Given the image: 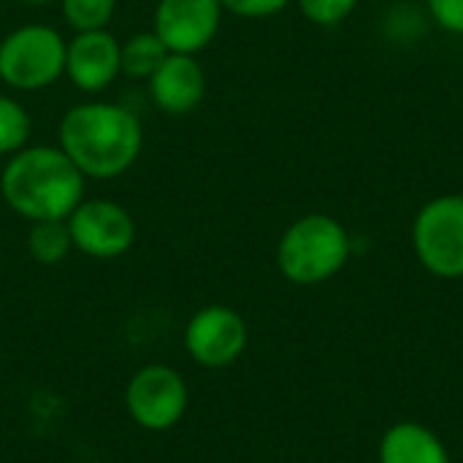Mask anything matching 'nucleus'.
Returning a JSON list of instances; mask_svg holds the SVG:
<instances>
[{"label": "nucleus", "mask_w": 463, "mask_h": 463, "mask_svg": "<svg viewBox=\"0 0 463 463\" xmlns=\"http://www.w3.org/2000/svg\"><path fill=\"white\" fill-rule=\"evenodd\" d=\"M65 38L49 24H22L0 41V81L14 92H41L65 76Z\"/></svg>", "instance_id": "nucleus-4"}, {"label": "nucleus", "mask_w": 463, "mask_h": 463, "mask_svg": "<svg viewBox=\"0 0 463 463\" xmlns=\"http://www.w3.org/2000/svg\"><path fill=\"white\" fill-rule=\"evenodd\" d=\"M65 222L73 250L95 260L122 258L136 241V222L130 212L109 198H81Z\"/></svg>", "instance_id": "nucleus-7"}, {"label": "nucleus", "mask_w": 463, "mask_h": 463, "mask_svg": "<svg viewBox=\"0 0 463 463\" xmlns=\"http://www.w3.org/2000/svg\"><path fill=\"white\" fill-rule=\"evenodd\" d=\"M149 95L163 114L184 117L195 111L206 95V71L195 54L171 52L149 76Z\"/></svg>", "instance_id": "nucleus-11"}, {"label": "nucleus", "mask_w": 463, "mask_h": 463, "mask_svg": "<svg viewBox=\"0 0 463 463\" xmlns=\"http://www.w3.org/2000/svg\"><path fill=\"white\" fill-rule=\"evenodd\" d=\"M247 323L244 317L222 304H212L198 309L184 328V350L187 355L206 369H225L241 358L247 350Z\"/></svg>", "instance_id": "nucleus-8"}, {"label": "nucleus", "mask_w": 463, "mask_h": 463, "mask_svg": "<svg viewBox=\"0 0 463 463\" xmlns=\"http://www.w3.org/2000/svg\"><path fill=\"white\" fill-rule=\"evenodd\" d=\"M220 0H157L152 30L176 54H201L220 33Z\"/></svg>", "instance_id": "nucleus-9"}, {"label": "nucleus", "mask_w": 463, "mask_h": 463, "mask_svg": "<svg viewBox=\"0 0 463 463\" xmlns=\"http://www.w3.org/2000/svg\"><path fill=\"white\" fill-rule=\"evenodd\" d=\"M119 73V41L109 33V27L76 33L65 43V76L79 92L98 95Z\"/></svg>", "instance_id": "nucleus-10"}, {"label": "nucleus", "mask_w": 463, "mask_h": 463, "mask_svg": "<svg viewBox=\"0 0 463 463\" xmlns=\"http://www.w3.org/2000/svg\"><path fill=\"white\" fill-rule=\"evenodd\" d=\"M30 130L33 122L27 109L16 98L0 92V157H11L14 152L24 149L30 141Z\"/></svg>", "instance_id": "nucleus-15"}, {"label": "nucleus", "mask_w": 463, "mask_h": 463, "mask_svg": "<svg viewBox=\"0 0 463 463\" xmlns=\"http://www.w3.org/2000/svg\"><path fill=\"white\" fill-rule=\"evenodd\" d=\"M57 146L84 179L106 182L133 168L144 146V128L141 119L119 103L84 100L62 114Z\"/></svg>", "instance_id": "nucleus-1"}, {"label": "nucleus", "mask_w": 463, "mask_h": 463, "mask_svg": "<svg viewBox=\"0 0 463 463\" xmlns=\"http://www.w3.org/2000/svg\"><path fill=\"white\" fill-rule=\"evenodd\" d=\"M73 250L71 241V231L65 220H41V222H30V233H27V252L35 263L41 266H57L68 258V252Z\"/></svg>", "instance_id": "nucleus-14"}, {"label": "nucleus", "mask_w": 463, "mask_h": 463, "mask_svg": "<svg viewBox=\"0 0 463 463\" xmlns=\"http://www.w3.org/2000/svg\"><path fill=\"white\" fill-rule=\"evenodd\" d=\"M171 52L165 49V43L155 35V30H144V33H133L128 41H119V65L122 73L130 79H146L163 65V60Z\"/></svg>", "instance_id": "nucleus-13"}, {"label": "nucleus", "mask_w": 463, "mask_h": 463, "mask_svg": "<svg viewBox=\"0 0 463 463\" xmlns=\"http://www.w3.org/2000/svg\"><path fill=\"white\" fill-rule=\"evenodd\" d=\"M380 463H450L442 439L415 420L393 423L380 439Z\"/></svg>", "instance_id": "nucleus-12"}, {"label": "nucleus", "mask_w": 463, "mask_h": 463, "mask_svg": "<svg viewBox=\"0 0 463 463\" xmlns=\"http://www.w3.org/2000/svg\"><path fill=\"white\" fill-rule=\"evenodd\" d=\"M293 0H220L222 11L241 19H266L285 11Z\"/></svg>", "instance_id": "nucleus-18"}, {"label": "nucleus", "mask_w": 463, "mask_h": 463, "mask_svg": "<svg viewBox=\"0 0 463 463\" xmlns=\"http://www.w3.org/2000/svg\"><path fill=\"white\" fill-rule=\"evenodd\" d=\"M19 3H24V5H33V8H38V5H49L52 0H19Z\"/></svg>", "instance_id": "nucleus-20"}, {"label": "nucleus", "mask_w": 463, "mask_h": 463, "mask_svg": "<svg viewBox=\"0 0 463 463\" xmlns=\"http://www.w3.org/2000/svg\"><path fill=\"white\" fill-rule=\"evenodd\" d=\"M353 239L347 228L323 212L304 214L285 228L277 244V266L293 285L312 288L334 279L350 260Z\"/></svg>", "instance_id": "nucleus-3"}, {"label": "nucleus", "mask_w": 463, "mask_h": 463, "mask_svg": "<svg viewBox=\"0 0 463 463\" xmlns=\"http://www.w3.org/2000/svg\"><path fill=\"white\" fill-rule=\"evenodd\" d=\"M431 19L445 33L463 35V0H426Z\"/></svg>", "instance_id": "nucleus-19"}, {"label": "nucleus", "mask_w": 463, "mask_h": 463, "mask_svg": "<svg viewBox=\"0 0 463 463\" xmlns=\"http://www.w3.org/2000/svg\"><path fill=\"white\" fill-rule=\"evenodd\" d=\"M418 263L439 279L463 277V195H437L420 206L412 222Z\"/></svg>", "instance_id": "nucleus-5"}, {"label": "nucleus", "mask_w": 463, "mask_h": 463, "mask_svg": "<svg viewBox=\"0 0 463 463\" xmlns=\"http://www.w3.org/2000/svg\"><path fill=\"white\" fill-rule=\"evenodd\" d=\"M87 179L60 146H24L0 174L5 206L27 222L65 220L84 198Z\"/></svg>", "instance_id": "nucleus-2"}, {"label": "nucleus", "mask_w": 463, "mask_h": 463, "mask_svg": "<svg viewBox=\"0 0 463 463\" xmlns=\"http://www.w3.org/2000/svg\"><path fill=\"white\" fill-rule=\"evenodd\" d=\"M296 5L307 22L317 27H336L358 8V0H296Z\"/></svg>", "instance_id": "nucleus-17"}, {"label": "nucleus", "mask_w": 463, "mask_h": 463, "mask_svg": "<svg viewBox=\"0 0 463 463\" xmlns=\"http://www.w3.org/2000/svg\"><path fill=\"white\" fill-rule=\"evenodd\" d=\"M60 11L73 33L106 30L114 19L117 0H60Z\"/></svg>", "instance_id": "nucleus-16"}, {"label": "nucleus", "mask_w": 463, "mask_h": 463, "mask_svg": "<svg viewBox=\"0 0 463 463\" xmlns=\"http://www.w3.org/2000/svg\"><path fill=\"white\" fill-rule=\"evenodd\" d=\"M187 383L184 377L163 364L138 369L125 388V407L130 418L146 431H168L187 412Z\"/></svg>", "instance_id": "nucleus-6"}]
</instances>
